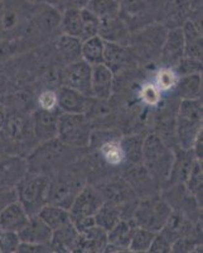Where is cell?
<instances>
[{
    "instance_id": "obj_1",
    "label": "cell",
    "mask_w": 203,
    "mask_h": 253,
    "mask_svg": "<svg viewBox=\"0 0 203 253\" xmlns=\"http://www.w3.org/2000/svg\"><path fill=\"white\" fill-rule=\"evenodd\" d=\"M76 150L77 148L63 143L60 138L42 142V144L27 160L28 171L47 176H49L51 172H57L66 169V165L71 164L72 160L76 158Z\"/></svg>"
},
{
    "instance_id": "obj_2",
    "label": "cell",
    "mask_w": 203,
    "mask_h": 253,
    "mask_svg": "<svg viewBox=\"0 0 203 253\" xmlns=\"http://www.w3.org/2000/svg\"><path fill=\"white\" fill-rule=\"evenodd\" d=\"M173 161H174L173 151L157 134H150L144 139L141 162L155 184H168Z\"/></svg>"
},
{
    "instance_id": "obj_3",
    "label": "cell",
    "mask_w": 203,
    "mask_h": 253,
    "mask_svg": "<svg viewBox=\"0 0 203 253\" xmlns=\"http://www.w3.org/2000/svg\"><path fill=\"white\" fill-rule=\"evenodd\" d=\"M202 132L201 99H182L175 117V135L179 148L192 150L197 135Z\"/></svg>"
},
{
    "instance_id": "obj_4",
    "label": "cell",
    "mask_w": 203,
    "mask_h": 253,
    "mask_svg": "<svg viewBox=\"0 0 203 253\" xmlns=\"http://www.w3.org/2000/svg\"><path fill=\"white\" fill-rule=\"evenodd\" d=\"M18 202L29 216L35 215L48 204L49 176L28 171L17 185Z\"/></svg>"
},
{
    "instance_id": "obj_5",
    "label": "cell",
    "mask_w": 203,
    "mask_h": 253,
    "mask_svg": "<svg viewBox=\"0 0 203 253\" xmlns=\"http://www.w3.org/2000/svg\"><path fill=\"white\" fill-rule=\"evenodd\" d=\"M172 213L173 208L168 204L166 199L152 195L141 199L137 203L132 218L134 219L137 227L145 228L157 233L163 228Z\"/></svg>"
},
{
    "instance_id": "obj_6",
    "label": "cell",
    "mask_w": 203,
    "mask_h": 253,
    "mask_svg": "<svg viewBox=\"0 0 203 253\" xmlns=\"http://www.w3.org/2000/svg\"><path fill=\"white\" fill-rule=\"evenodd\" d=\"M85 186V180L72 171L62 169L55 177H49L48 204L69 209L73 199Z\"/></svg>"
},
{
    "instance_id": "obj_7",
    "label": "cell",
    "mask_w": 203,
    "mask_h": 253,
    "mask_svg": "<svg viewBox=\"0 0 203 253\" xmlns=\"http://www.w3.org/2000/svg\"><path fill=\"white\" fill-rule=\"evenodd\" d=\"M63 143L83 148L91 142V124L87 115L63 113L58 117V135Z\"/></svg>"
},
{
    "instance_id": "obj_8",
    "label": "cell",
    "mask_w": 203,
    "mask_h": 253,
    "mask_svg": "<svg viewBox=\"0 0 203 253\" xmlns=\"http://www.w3.org/2000/svg\"><path fill=\"white\" fill-rule=\"evenodd\" d=\"M99 24L100 19L89 12L85 6H69L61 19V28L63 33L78 38L82 42L94 36H98Z\"/></svg>"
},
{
    "instance_id": "obj_9",
    "label": "cell",
    "mask_w": 203,
    "mask_h": 253,
    "mask_svg": "<svg viewBox=\"0 0 203 253\" xmlns=\"http://www.w3.org/2000/svg\"><path fill=\"white\" fill-rule=\"evenodd\" d=\"M102 204L103 199L96 187L83 186L80 190V193L73 199V202L68 209L71 221L94 216Z\"/></svg>"
},
{
    "instance_id": "obj_10",
    "label": "cell",
    "mask_w": 203,
    "mask_h": 253,
    "mask_svg": "<svg viewBox=\"0 0 203 253\" xmlns=\"http://www.w3.org/2000/svg\"><path fill=\"white\" fill-rule=\"evenodd\" d=\"M91 75L92 66L86 61L80 60L68 63L62 75L63 86L71 87L86 96H92Z\"/></svg>"
},
{
    "instance_id": "obj_11",
    "label": "cell",
    "mask_w": 203,
    "mask_h": 253,
    "mask_svg": "<svg viewBox=\"0 0 203 253\" xmlns=\"http://www.w3.org/2000/svg\"><path fill=\"white\" fill-rule=\"evenodd\" d=\"M137 225L133 218H121L107 230V245L105 252H129V245Z\"/></svg>"
},
{
    "instance_id": "obj_12",
    "label": "cell",
    "mask_w": 203,
    "mask_h": 253,
    "mask_svg": "<svg viewBox=\"0 0 203 253\" xmlns=\"http://www.w3.org/2000/svg\"><path fill=\"white\" fill-rule=\"evenodd\" d=\"M57 105L63 113L87 115L95 107V98L86 96L71 87L62 86L57 94Z\"/></svg>"
},
{
    "instance_id": "obj_13",
    "label": "cell",
    "mask_w": 203,
    "mask_h": 253,
    "mask_svg": "<svg viewBox=\"0 0 203 253\" xmlns=\"http://www.w3.org/2000/svg\"><path fill=\"white\" fill-rule=\"evenodd\" d=\"M96 189L100 191L103 202L111 203V204L120 208L121 215H123L124 207L129 204L132 199L136 198V194L130 187V185L126 182V180L103 182V184L96 186Z\"/></svg>"
},
{
    "instance_id": "obj_14",
    "label": "cell",
    "mask_w": 203,
    "mask_h": 253,
    "mask_svg": "<svg viewBox=\"0 0 203 253\" xmlns=\"http://www.w3.org/2000/svg\"><path fill=\"white\" fill-rule=\"evenodd\" d=\"M28 172V162L19 156L0 158V189L14 187Z\"/></svg>"
},
{
    "instance_id": "obj_15",
    "label": "cell",
    "mask_w": 203,
    "mask_h": 253,
    "mask_svg": "<svg viewBox=\"0 0 203 253\" xmlns=\"http://www.w3.org/2000/svg\"><path fill=\"white\" fill-rule=\"evenodd\" d=\"M52 234L53 230L42 220L38 214L29 216L28 223L18 232L20 242L35 243V245H49Z\"/></svg>"
},
{
    "instance_id": "obj_16",
    "label": "cell",
    "mask_w": 203,
    "mask_h": 253,
    "mask_svg": "<svg viewBox=\"0 0 203 253\" xmlns=\"http://www.w3.org/2000/svg\"><path fill=\"white\" fill-rule=\"evenodd\" d=\"M98 36L105 42H112L121 46H126L130 42V29L120 17L100 19Z\"/></svg>"
},
{
    "instance_id": "obj_17",
    "label": "cell",
    "mask_w": 203,
    "mask_h": 253,
    "mask_svg": "<svg viewBox=\"0 0 203 253\" xmlns=\"http://www.w3.org/2000/svg\"><path fill=\"white\" fill-rule=\"evenodd\" d=\"M197 161L198 160L193 155V151L179 148L178 152L174 153V161H173L168 184L186 185Z\"/></svg>"
},
{
    "instance_id": "obj_18",
    "label": "cell",
    "mask_w": 203,
    "mask_h": 253,
    "mask_svg": "<svg viewBox=\"0 0 203 253\" xmlns=\"http://www.w3.org/2000/svg\"><path fill=\"white\" fill-rule=\"evenodd\" d=\"M33 132L39 142H46L58 135V114L55 110L39 109L33 117Z\"/></svg>"
},
{
    "instance_id": "obj_19",
    "label": "cell",
    "mask_w": 203,
    "mask_h": 253,
    "mask_svg": "<svg viewBox=\"0 0 203 253\" xmlns=\"http://www.w3.org/2000/svg\"><path fill=\"white\" fill-rule=\"evenodd\" d=\"M107 245V232L99 225L78 232V238L73 252H105Z\"/></svg>"
},
{
    "instance_id": "obj_20",
    "label": "cell",
    "mask_w": 203,
    "mask_h": 253,
    "mask_svg": "<svg viewBox=\"0 0 203 253\" xmlns=\"http://www.w3.org/2000/svg\"><path fill=\"white\" fill-rule=\"evenodd\" d=\"M114 85V72L105 63L92 66L91 87L92 96L99 100H107L110 98Z\"/></svg>"
},
{
    "instance_id": "obj_21",
    "label": "cell",
    "mask_w": 203,
    "mask_h": 253,
    "mask_svg": "<svg viewBox=\"0 0 203 253\" xmlns=\"http://www.w3.org/2000/svg\"><path fill=\"white\" fill-rule=\"evenodd\" d=\"M184 40V56L196 61H202V32L200 27L187 19L182 26Z\"/></svg>"
},
{
    "instance_id": "obj_22",
    "label": "cell",
    "mask_w": 203,
    "mask_h": 253,
    "mask_svg": "<svg viewBox=\"0 0 203 253\" xmlns=\"http://www.w3.org/2000/svg\"><path fill=\"white\" fill-rule=\"evenodd\" d=\"M163 60L169 65H177L184 56V40L182 28H173L167 33L166 42L162 48Z\"/></svg>"
},
{
    "instance_id": "obj_23",
    "label": "cell",
    "mask_w": 203,
    "mask_h": 253,
    "mask_svg": "<svg viewBox=\"0 0 203 253\" xmlns=\"http://www.w3.org/2000/svg\"><path fill=\"white\" fill-rule=\"evenodd\" d=\"M29 215L19 202L0 211V229L18 233L28 223Z\"/></svg>"
},
{
    "instance_id": "obj_24",
    "label": "cell",
    "mask_w": 203,
    "mask_h": 253,
    "mask_svg": "<svg viewBox=\"0 0 203 253\" xmlns=\"http://www.w3.org/2000/svg\"><path fill=\"white\" fill-rule=\"evenodd\" d=\"M78 238V230L72 221L53 230L51 239L52 252H73Z\"/></svg>"
},
{
    "instance_id": "obj_25",
    "label": "cell",
    "mask_w": 203,
    "mask_h": 253,
    "mask_svg": "<svg viewBox=\"0 0 203 253\" xmlns=\"http://www.w3.org/2000/svg\"><path fill=\"white\" fill-rule=\"evenodd\" d=\"M126 182L130 185L134 193L137 196H141V199L149 198L153 195V187H154L155 181L153 177L149 175L148 171L145 170V167L136 166L128 172L125 177Z\"/></svg>"
},
{
    "instance_id": "obj_26",
    "label": "cell",
    "mask_w": 203,
    "mask_h": 253,
    "mask_svg": "<svg viewBox=\"0 0 203 253\" xmlns=\"http://www.w3.org/2000/svg\"><path fill=\"white\" fill-rule=\"evenodd\" d=\"M81 47H82V41L65 33L56 41L57 52L62 60L66 61L67 63L81 60Z\"/></svg>"
},
{
    "instance_id": "obj_27",
    "label": "cell",
    "mask_w": 203,
    "mask_h": 253,
    "mask_svg": "<svg viewBox=\"0 0 203 253\" xmlns=\"http://www.w3.org/2000/svg\"><path fill=\"white\" fill-rule=\"evenodd\" d=\"M38 215L42 218V220H43L52 230L58 229V228H61L62 225L67 224V223L71 221L68 209H65V208L53 204L44 205V207L39 210Z\"/></svg>"
},
{
    "instance_id": "obj_28",
    "label": "cell",
    "mask_w": 203,
    "mask_h": 253,
    "mask_svg": "<svg viewBox=\"0 0 203 253\" xmlns=\"http://www.w3.org/2000/svg\"><path fill=\"white\" fill-rule=\"evenodd\" d=\"M103 47H105V41L99 36H94L82 42L81 57L91 66L103 63Z\"/></svg>"
},
{
    "instance_id": "obj_29",
    "label": "cell",
    "mask_w": 203,
    "mask_h": 253,
    "mask_svg": "<svg viewBox=\"0 0 203 253\" xmlns=\"http://www.w3.org/2000/svg\"><path fill=\"white\" fill-rule=\"evenodd\" d=\"M121 218L123 215H121L120 208L107 202H103V204L99 208L94 215L95 224L105 229L106 232L111 229Z\"/></svg>"
},
{
    "instance_id": "obj_30",
    "label": "cell",
    "mask_w": 203,
    "mask_h": 253,
    "mask_svg": "<svg viewBox=\"0 0 203 253\" xmlns=\"http://www.w3.org/2000/svg\"><path fill=\"white\" fill-rule=\"evenodd\" d=\"M85 8L99 19L119 17L120 12L119 0H89Z\"/></svg>"
},
{
    "instance_id": "obj_31",
    "label": "cell",
    "mask_w": 203,
    "mask_h": 253,
    "mask_svg": "<svg viewBox=\"0 0 203 253\" xmlns=\"http://www.w3.org/2000/svg\"><path fill=\"white\" fill-rule=\"evenodd\" d=\"M202 80L200 74H191L182 79H178L175 85L178 94L182 99H198L202 91Z\"/></svg>"
},
{
    "instance_id": "obj_32",
    "label": "cell",
    "mask_w": 203,
    "mask_h": 253,
    "mask_svg": "<svg viewBox=\"0 0 203 253\" xmlns=\"http://www.w3.org/2000/svg\"><path fill=\"white\" fill-rule=\"evenodd\" d=\"M124 47L125 46L112 43V42H105V47H103V63L107 67H110L112 72L123 67L124 63H125L126 56L128 55H126Z\"/></svg>"
},
{
    "instance_id": "obj_33",
    "label": "cell",
    "mask_w": 203,
    "mask_h": 253,
    "mask_svg": "<svg viewBox=\"0 0 203 253\" xmlns=\"http://www.w3.org/2000/svg\"><path fill=\"white\" fill-rule=\"evenodd\" d=\"M143 141L144 139H141L139 135L125 137L123 141H120L124 158L134 165L140 164L143 157Z\"/></svg>"
},
{
    "instance_id": "obj_34",
    "label": "cell",
    "mask_w": 203,
    "mask_h": 253,
    "mask_svg": "<svg viewBox=\"0 0 203 253\" xmlns=\"http://www.w3.org/2000/svg\"><path fill=\"white\" fill-rule=\"evenodd\" d=\"M154 237L155 232L137 227L130 242L129 252H149Z\"/></svg>"
},
{
    "instance_id": "obj_35",
    "label": "cell",
    "mask_w": 203,
    "mask_h": 253,
    "mask_svg": "<svg viewBox=\"0 0 203 253\" xmlns=\"http://www.w3.org/2000/svg\"><path fill=\"white\" fill-rule=\"evenodd\" d=\"M100 152L102 155L103 160L111 166H117L125 160L120 141H117V139H110V141L105 142L101 146Z\"/></svg>"
},
{
    "instance_id": "obj_36",
    "label": "cell",
    "mask_w": 203,
    "mask_h": 253,
    "mask_svg": "<svg viewBox=\"0 0 203 253\" xmlns=\"http://www.w3.org/2000/svg\"><path fill=\"white\" fill-rule=\"evenodd\" d=\"M177 83L178 76L174 70L170 69V67H164L157 72L154 85L160 91H168V90L174 89Z\"/></svg>"
},
{
    "instance_id": "obj_37",
    "label": "cell",
    "mask_w": 203,
    "mask_h": 253,
    "mask_svg": "<svg viewBox=\"0 0 203 253\" xmlns=\"http://www.w3.org/2000/svg\"><path fill=\"white\" fill-rule=\"evenodd\" d=\"M20 245L18 233L9 230H0V252L15 253Z\"/></svg>"
},
{
    "instance_id": "obj_38",
    "label": "cell",
    "mask_w": 203,
    "mask_h": 253,
    "mask_svg": "<svg viewBox=\"0 0 203 253\" xmlns=\"http://www.w3.org/2000/svg\"><path fill=\"white\" fill-rule=\"evenodd\" d=\"M177 71L179 72L180 75H191V74H200L202 70V61H196L192 60L188 57H182L179 62L175 65Z\"/></svg>"
},
{
    "instance_id": "obj_39",
    "label": "cell",
    "mask_w": 203,
    "mask_h": 253,
    "mask_svg": "<svg viewBox=\"0 0 203 253\" xmlns=\"http://www.w3.org/2000/svg\"><path fill=\"white\" fill-rule=\"evenodd\" d=\"M140 98L145 104L150 107H155L160 101V90L155 86L154 84H146L141 87Z\"/></svg>"
},
{
    "instance_id": "obj_40",
    "label": "cell",
    "mask_w": 203,
    "mask_h": 253,
    "mask_svg": "<svg viewBox=\"0 0 203 253\" xmlns=\"http://www.w3.org/2000/svg\"><path fill=\"white\" fill-rule=\"evenodd\" d=\"M18 190L14 187H3L0 189V211L5 209L9 205L18 202Z\"/></svg>"
},
{
    "instance_id": "obj_41",
    "label": "cell",
    "mask_w": 203,
    "mask_h": 253,
    "mask_svg": "<svg viewBox=\"0 0 203 253\" xmlns=\"http://www.w3.org/2000/svg\"><path fill=\"white\" fill-rule=\"evenodd\" d=\"M38 101H39L40 109L55 110V108L57 107V94L52 90H47L39 95Z\"/></svg>"
},
{
    "instance_id": "obj_42",
    "label": "cell",
    "mask_w": 203,
    "mask_h": 253,
    "mask_svg": "<svg viewBox=\"0 0 203 253\" xmlns=\"http://www.w3.org/2000/svg\"><path fill=\"white\" fill-rule=\"evenodd\" d=\"M17 252L43 253V252H52V250L49 245H35V243H24V242H20V245L19 247H18Z\"/></svg>"
},
{
    "instance_id": "obj_43",
    "label": "cell",
    "mask_w": 203,
    "mask_h": 253,
    "mask_svg": "<svg viewBox=\"0 0 203 253\" xmlns=\"http://www.w3.org/2000/svg\"><path fill=\"white\" fill-rule=\"evenodd\" d=\"M0 152H1V142H0Z\"/></svg>"
},
{
    "instance_id": "obj_44",
    "label": "cell",
    "mask_w": 203,
    "mask_h": 253,
    "mask_svg": "<svg viewBox=\"0 0 203 253\" xmlns=\"http://www.w3.org/2000/svg\"><path fill=\"white\" fill-rule=\"evenodd\" d=\"M0 230H1V229H0Z\"/></svg>"
}]
</instances>
